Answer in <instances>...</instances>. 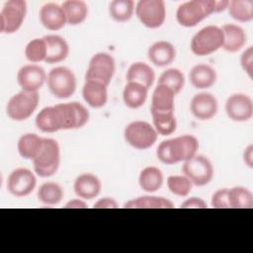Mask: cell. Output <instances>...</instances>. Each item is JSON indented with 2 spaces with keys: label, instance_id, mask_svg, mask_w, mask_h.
<instances>
[{
  "label": "cell",
  "instance_id": "1",
  "mask_svg": "<svg viewBox=\"0 0 253 253\" xmlns=\"http://www.w3.org/2000/svg\"><path fill=\"white\" fill-rule=\"evenodd\" d=\"M198 149V139L194 135L184 134L161 141L156 149V155L162 163L172 165L194 157Z\"/></svg>",
  "mask_w": 253,
  "mask_h": 253
},
{
  "label": "cell",
  "instance_id": "2",
  "mask_svg": "<svg viewBox=\"0 0 253 253\" xmlns=\"http://www.w3.org/2000/svg\"><path fill=\"white\" fill-rule=\"evenodd\" d=\"M37 175L47 178L54 175L60 164V148L55 139L43 138L42 148L33 160Z\"/></svg>",
  "mask_w": 253,
  "mask_h": 253
},
{
  "label": "cell",
  "instance_id": "3",
  "mask_svg": "<svg viewBox=\"0 0 253 253\" xmlns=\"http://www.w3.org/2000/svg\"><path fill=\"white\" fill-rule=\"evenodd\" d=\"M215 11L214 0H192L182 3L176 12L177 22L186 28L197 26Z\"/></svg>",
  "mask_w": 253,
  "mask_h": 253
},
{
  "label": "cell",
  "instance_id": "4",
  "mask_svg": "<svg viewBox=\"0 0 253 253\" xmlns=\"http://www.w3.org/2000/svg\"><path fill=\"white\" fill-rule=\"evenodd\" d=\"M223 33L217 26L209 25L201 29L191 40V50L198 56L209 55L222 47Z\"/></svg>",
  "mask_w": 253,
  "mask_h": 253
},
{
  "label": "cell",
  "instance_id": "5",
  "mask_svg": "<svg viewBox=\"0 0 253 253\" xmlns=\"http://www.w3.org/2000/svg\"><path fill=\"white\" fill-rule=\"evenodd\" d=\"M46 83L50 93L58 99H67L71 97L77 86L74 73L65 66L52 68L47 74Z\"/></svg>",
  "mask_w": 253,
  "mask_h": 253
},
{
  "label": "cell",
  "instance_id": "6",
  "mask_svg": "<svg viewBox=\"0 0 253 253\" xmlns=\"http://www.w3.org/2000/svg\"><path fill=\"white\" fill-rule=\"evenodd\" d=\"M40 95L38 92L21 91L13 95L7 103V116L16 122H22L29 119L38 108Z\"/></svg>",
  "mask_w": 253,
  "mask_h": 253
},
{
  "label": "cell",
  "instance_id": "7",
  "mask_svg": "<svg viewBox=\"0 0 253 253\" xmlns=\"http://www.w3.org/2000/svg\"><path fill=\"white\" fill-rule=\"evenodd\" d=\"M157 131L147 122L134 121L128 124L125 130L124 136L127 144L136 149H147L157 140Z\"/></svg>",
  "mask_w": 253,
  "mask_h": 253
},
{
  "label": "cell",
  "instance_id": "8",
  "mask_svg": "<svg viewBox=\"0 0 253 253\" xmlns=\"http://www.w3.org/2000/svg\"><path fill=\"white\" fill-rule=\"evenodd\" d=\"M182 171L192 184L198 187L208 185L213 177V166L211 160L204 155L196 154L185 161Z\"/></svg>",
  "mask_w": 253,
  "mask_h": 253
},
{
  "label": "cell",
  "instance_id": "9",
  "mask_svg": "<svg viewBox=\"0 0 253 253\" xmlns=\"http://www.w3.org/2000/svg\"><path fill=\"white\" fill-rule=\"evenodd\" d=\"M116 62L114 57L108 52H98L94 54L88 64L85 80H94L108 86L115 74Z\"/></svg>",
  "mask_w": 253,
  "mask_h": 253
},
{
  "label": "cell",
  "instance_id": "10",
  "mask_svg": "<svg viewBox=\"0 0 253 253\" xmlns=\"http://www.w3.org/2000/svg\"><path fill=\"white\" fill-rule=\"evenodd\" d=\"M26 14V1L9 0L5 2L0 12V32L2 34L16 33L21 28Z\"/></svg>",
  "mask_w": 253,
  "mask_h": 253
},
{
  "label": "cell",
  "instance_id": "11",
  "mask_svg": "<svg viewBox=\"0 0 253 253\" xmlns=\"http://www.w3.org/2000/svg\"><path fill=\"white\" fill-rule=\"evenodd\" d=\"M135 14L143 26L157 29L165 21V3L162 0H140L135 6Z\"/></svg>",
  "mask_w": 253,
  "mask_h": 253
},
{
  "label": "cell",
  "instance_id": "12",
  "mask_svg": "<svg viewBox=\"0 0 253 253\" xmlns=\"http://www.w3.org/2000/svg\"><path fill=\"white\" fill-rule=\"evenodd\" d=\"M37 178L35 174L27 168H17L13 170L7 179V190L14 197L22 198L30 195L36 188Z\"/></svg>",
  "mask_w": 253,
  "mask_h": 253
},
{
  "label": "cell",
  "instance_id": "13",
  "mask_svg": "<svg viewBox=\"0 0 253 253\" xmlns=\"http://www.w3.org/2000/svg\"><path fill=\"white\" fill-rule=\"evenodd\" d=\"M62 122V129H75L84 126L89 121L88 110L78 102L56 104Z\"/></svg>",
  "mask_w": 253,
  "mask_h": 253
},
{
  "label": "cell",
  "instance_id": "14",
  "mask_svg": "<svg viewBox=\"0 0 253 253\" xmlns=\"http://www.w3.org/2000/svg\"><path fill=\"white\" fill-rule=\"evenodd\" d=\"M225 113L234 122H247L253 116L252 99L243 93H236L229 96L225 102Z\"/></svg>",
  "mask_w": 253,
  "mask_h": 253
},
{
  "label": "cell",
  "instance_id": "15",
  "mask_svg": "<svg viewBox=\"0 0 253 253\" xmlns=\"http://www.w3.org/2000/svg\"><path fill=\"white\" fill-rule=\"evenodd\" d=\"M44 69L37 64L22 66L17 73V82L23 91L38 92L46 81Z\"/></svg>",
  "mask_w": 253,
  "mask_h": 253
},
{
  "label": "cell",
  "instance_id": "16",
  "mask_svg": "<svg viewBox=\"0 0 253 253\" xmlns=\"http://www.w3.org/2000/svg\"><path fill=\"white\" fill-rule=\"evenodd\" d=\"M192 115L200 121H209L212 119L218 110L216 98L211 93L202 92L196 94L190 103Z\"/></svg>",
  "mask_w": 253,
  "mask_h": 253
},
{
  "label": "cell",
  "instance_id": "17",
  "mask_svg": "<svg viewBox=\"0 0 253 253\" xmlns=\"http://www.w3.org/2000/svg\"><path fill=\"white\" fill-rule=\"evenodd\" d=\"M73 189L78 198L82 200H92L100 194L102 184L96 175L83 173L75 179Z\"/></svg>",
  "mask_w": 253,
  "mask_h": 253
},
{
  "label": "cell",
  "instance_id": "18",
  "mask_svg": "<svg viewBox=\"0 0 253 253\" xmlns=\"http://www.w3.org/2000/svg\"><path fill=\"white\" fill-rule=\"evenodd\" d=\"M39 15L42 26L49 31H58L67 24L62 7L55 3L44 4Z\"/></svg>",
  "mask_w": 253,
  "mask_h": 253
},
{
  "label": "cell",
  "instance_id": "19",
  "mask_svg": "<svg viewBox=\"0 0 253 253\" xmlns=\"http://www.w3.org/2000/svg\"><path fill=\"white\" fill-rule=\"evenodd\" d=\"M147 56L150 62L155 66L163 67L174 61L176 57V49L171 42L159 41L149 46Z\"/></svg>",
  "mask_w": 253,
  "mask_h": 253
},
{
  "label": "cell",
  "instance_id": "20",
  "mask_svg": "<svg viewBox=\"0 0 253 253\" xmlns=\"http://www.w3.org/2000/svg\"><path fill=\"white\" fill-rule=\"evenodd\" d=\"M108 86L94 81L85 80L82 88V96L84 101L92 108L98 109L106 105L108 101Z\"/></svg>",
  "mask_w": 253,
  "mask_h": 253
},
{
  "label": "cell",
  "instance_id": "21",
  "mask_svg": "<svg viewBox=\"0 0 253 253\" xmlns=\"http://www.w3.org/2000/svg\"><path fill=\"white\" fill-rule=\"evenodd\" d=\"M36 126L42 132H55L62 129V122L56 105L42 109L36 117Z\"/></svg>",
  "mask_w": 253,
  "mask_h": 253
},
{
  "label": "cell",
  "instance_id": "22",
  "mask_svg": "<svg viewBox=\"0 0 253 253\" xmlns=\"http://www.w3.org/2000/svg\"><path fill=\"white\" fill-rule=\"evenodd\" d=\"M175 93L167 86L157 84L151 97V113H174Z\"/></svg>",
  "mask_w": 253,
  "mask_h": 253
},
{
  "label": "cell",
  "instance_id": "23",
  "mask_svg": "<svg viewBox=\"0 0 253 253\" xmlns=\"http://www.w3.org/2000/svg\"><path fill=\"white\" fill-rule=\"evenodd\" d=\"M223 33L222 48L228 52H237L246 43L247 36L244 30L234 24H225L221 28Z\"/></svg>",
  "mask_w": 253,
  "mask_h": 253
},
{
  "label": "cell",
  "instance_id": "24",
  "mask_svg": "<svg viewBox=\"0 0 253 253\" xmlns=\"http://www.w3.org/2000/svg\"><path fill=\"white\" fill-rule=\"evenodd\" d=\"M43 40L46 43V57L45 62L49 64L63 61L69 53V45L67 42L60 36L48 35L44 36Z\"/></svg>",
  "mask_w": 253,
  "mask_h": 253
},
{
  "label": "cell",
  "instance_id": "25",
  "mask_svg": "<svg viewBox=\"0 0 253 253\" xmlns=\"http://www.w3.org/2000/svg\"><path fill=\"white\" fill-rule=\"evenodd\" d=\"M216 71L208 64H197L189 73L191 84L197 89L211 88L216 81Z\"/></svg>",
  "mask_w": 253,
  "mask_h": 253
},
{
  "label": "cell",
  "instance_id": "26",
  "mask_svg": "<svg viewBox=\"0 0 253 253\" xmlns=\"http://www.w3.org/2000/svg\"><path fill=\"white\" fill-rule=\"evenodd\" d=\"M126 78L127 82L139 83L149 89L155 80V73L148 64L137 61L128 67Z\"/></svg>",
  "mask_w": 253,
  "mask_h": 253
},
{
  "label": "cell",
  "instance_id": "27",
  "mask_svg": "<svg viewBox=\"0 0 253 253\" xmlns=\"http://www.w3.org/2000/svg\"><path fill=\"white\" fill-rule=\"evenodd\" d=\"M148 89L135 82H127L123 90V100L129 109H138L144 105L147 99Z\"/></svg>",
  "mask_w": 253,
  "mask_h": 253
},
{
  "label": "cell",
  "instance_id": "28",
  "mask_svg": "<svg viewBox=\"0 0 253 253\" xmlns=\"http://www.w3.org/2000/svg\"><path fill=\"white\" fill-rule=\"evenodd\" d=\"M67 24L76 26L83 23L88 16V6L81 0H67L61 5Z\"/></svg>",
  "mask_w": 253,
  "mask_h": 253
},
{
  "label": "cell",
  "instance_id": "29",
  "mask_svg": "<svg viewBox=\"0 0 253 253\" xmlns=\"http://www.w3.org/2000/svg\"><path fill=\"white\" fill-rule=\"evenodd\" d=\"M43 138L36 133H25L23 134L17 143V148L19 154L29 160H34V158L39 153L42 148Z\"/></svg>",
  "mask_w": 253,
  "mask_h": 253
},
{
  "label": "cell",
  "instance_id": "30",
  "mask_svg": "<svg viewBox=\"0 0 253 253\" xmlns=\"http://www.w3.org/2000/svg\"><path fill=\"white\" fill-rule=\"evenodd\" d=\"M138 184L144 192H156L163 184V174L159 168L147 166L141 170L138 177Z\"/></svg>",
  "mask_w": 253,
  "mask_h": 253
},
{
  "label": "cell",
  "instance_id": "31",
  "mask_svg": "<svg viewBox=\"0 0 253 253\" xmlns=\"http://www.w3.org/2000/svg\"><path fill=\"white\" fill-rule=\"evenodd\" d=\"M125 209H173L174 204L163 197L144 196L127 201L124 205Z\"/></svg>",
  "mask_w": 253,
  "mask_h": 253
},
{
  "label": "cell",
  "instance_id": "32",
  "mask_svg": "<svg viewBox=\"0 0 253 253\" xmlns=\"http://www.w3.org/2000/svg\"><path fill=\"white\" fill-rule=\"evenodd\" d=\"M62 188L54 182H45L40 186L38 189L37 197L38 200L47 206H54L61 202L63 198Z\"/></svg>",
  "mask_w": 253,
  "mask_h": 253
},
{
  "label": "cell",
  "instance_id": "33",
  "mask_svg": "<svg viewBox=\"0 0 253 253\" xmlns=\"http://www.w3.org/2000/svg\"><path fill=\"white\" fill-rule=\"evenodd\" d=\"M230 209H252L253 195L247 188L238 186L228 189Z\"/></svg>",
  "mask_w": 253,
  "mask_h": 253
},
{
  "label": "cell",
  "instance_id": "34",
  "mask_svg": "<svg viewBox=\"0 0 253 253\" xmlns=\"http://www.w3.org/2000/svg\"><path fill=\"white\" fill-rule=\"evenodd\" d=\"M229 15L238 22H250L253 20L252 0H232L227 7Z\"/></svg>",
  "mask_w": 253,
  "mask_h": 253
},
{
  "label": "cell",
  "instance_id": "35",
  "mask_svg": "<svg viewBox=\"0 0 253 253\" xmlns=\"http://www.w3.org/2000/svg\"><path fill=\"white\" fill-rule=\"evenodd\" d=\"M134 2L132 0H115L110 3V16L120 23L127 22L133 13Z\"/></svg>",
  "mask_w": 253,
  "mask_h": 253
},
{
  "label": "cell",
  "instance_id": "36",
  "mask_svg": "<svg viewBox=\"0 0 253 253\" xmlns=\"http://www.w3.org/2000/svg\"><path fill=\"white\" fill-rule=\"evenodd\" d=\"M153 127L161 135H170L176 130L177 122L174 113H151Z\"/></svg>",
  "mask_w": 253,
  "mask_h": 253
},
{
  "label": "cell",
  "instance_id": "37",
  "mask_svg": "<svg viewBox=\"0 0 253 253\" xmlns=\"http://www.w3.org/2000/svg\"><path fill=\"white\" fill-rule=\"evenodd\" d=\"M158 84L167 86L175 94H178L184 87L185 76L178 68H169L159 76Z\"/></svg>",
  "mask_w": 253,
  "mask_h": 253
},
{
  "label": "cell",
  "instance_id": "38",
  "mask_svg": "<svg viewBox=\"0 0 253 253\" xmlns=\"http://www.w3.org/2000/svg\"><path fill=\"white\" fill-rule=\"evenodd\" d=\"M46 43L43 38L34 39L28 42L25 47L26 58L32 63H38L44 61L46 57Z\"/></svg>",
  "mask_w": 253,
  "mask_h": 253
},
{
  "label": "cell",
  "instance_id": "39",
  "mask_svg": "<svg viewBox=\"0 0 253 253\" xmlns=\"http://www.w3.org/2000/svg\"><path fill=\"white\" fill-rule=\"evenodd\" d=\"M169 191L178 197H187L193 187L192 182L185 175H171L167 178Z\"/></svg>",
  "mask_w": 253,
  "mask_h": 253
},
{
  "label": "cell",
  "instance_id": "40",
  "mask_svg": "<svg viewBox=\"0 0 253 253\" xmlns=\"http://www.w3.org/2000/svg\"><path fill=\"white\" fill-rule=\"evenodd\" d=\"M211 203L213 209H230L228 201V189L223 188L215 191L211 197Z\"/></svg>",
  "mask_w": 253,
  "mask_h": 253
},
{
  "label": "cell",
  "instance_id": "41",
  "mask_svg": "<svg viewBox=\"0 0 253 253\" xmlns=\"http://www.w3.org/2000/svg\"><path fill=\"white\" fill-rule=\"evenodd\" d=\"M240 64L242 69L251 79L253 74V46L247 47L240 56Z\"/></svg>",
  "mask_w": 253,
  "mask_h": 253
},
{
  "label": "cell",
  "instance_id": "42",
  "mask_svg": "<svg viewBox=\"0 0 253 253\" xmlns=\"http://www.w3.org/2000/svg\"><path fill=\"white\" fill-rule=\"evenodd\" d=\"M180 208L181 209H207L208 205L203 199L197 198V197H192V198H189L186 201H184L181 204Z\"/></svg>",
  "mask_w": 253,
  "mask_h": 253
},
{
  "label": "cell",
  "instance_id": "43",
  "mask_svg": "<svg viewBox=\"0 0 253 253\" xmlns=\"http://www.w3.org/2000/svg\"><path fill=\"white\" fill-rule=\"evenodd\" d=\"M93 208L94 209H118L119 205H118L117 201L114 200L113 198L105 197V198L98 200L94 204Z\"/></svg>",
  "mask_w": 253,
  "mask_h": 253
},
{
  "label": "cell",
  "instance_id": "44",
  "mask_svg": "<svg viewBox=\"0 0 253 253\" xmlns=\"http://www.w3.org/2000/svg\"><path fill=\"white\" fill-rule=\"evenodd\" d=\"M243 160L244 163L249 167L252 168L253 167V145L249 144L243 152Z\"/></svg>",
  "mask_w": 253,
  "mask_h": 253
},
{
  "label": "cell",
  "instance_id": "45",
  "mask_svg": "<svg viewBox=\"0 0 253 253\" xmlns=\"http://www.w3.org/2000/svg\"><path fill=\"white\" fill-rule=\"evenodd\" d=\"M64 209H87L88 205L81 199H73L65 204Z\"/></svg>",
  "mask_w": 253,
  "mask_h": 253
},
{
  "label": "cell",
  "instance_id": "46",
  "mask_svg": "<svg viewBox=\"0 0 253 253\" xmlns=\"http://www.w3.org/2000/svg\"><path fill=\"white\" fill-rule=\"evenodd\" d=\"M229 4V1L227 0H220V1H215V11L214 13H219L227 9Z\"/></svg>",
  "mask_w": 253,
  "mask_h": 253
}]
</instances>
